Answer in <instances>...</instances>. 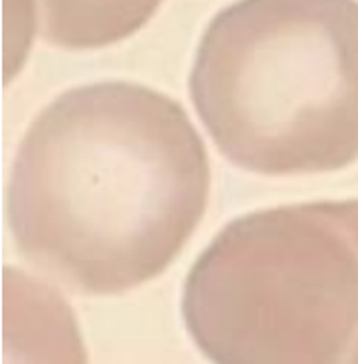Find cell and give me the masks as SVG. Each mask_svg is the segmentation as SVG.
<instances>
[{
	"label": "cell",
	"mask_w": 358,
	"mask_h": 364,
	"mask_svg": "<svg viewBox=\"0 0 358 364\" xmlns=\"http://www.w3.org/2000/svg\"><path fill=\"white\" fill-rule=\"evenodd\" d=\"M210 200V159L186 110L153 87L61 94L19 146L6 212L16 250L84 295L159 277Z\"/></svg>",
	"instance_id": "obj_1"
},
{
	"label": "cell",
	"mask_w": 358,
	"mask_h": 364,
	"mask_svg": "<svg viewBox=\"0 0 358 364\" xmlns=\"http://www.w3.org/2000/svg\"><path fill=\"white\" fill-rule=\"evenodd\" d=\"M189 94L244 171H326L358 149V9L350 0H238L201 37Z\"/></svg>",
	"instance_id": "obj_2"
},
{
	"label": "cell",
	"mask_w": 358,
	"mask_h": 364,
	"mask_svg": "<svg viewBox=\"0 0 358 364\" xmlns=\"http://www.w3.org/2000/svg\"><path fill=\"white\" fill-rule=\"evenodd\" d=\"M340 212L303 204L230 222L191 267L184 321L222 364L324 363L340 354L346 321Z\"/></svg>",
	"instance_id": "obj_3"
},
{
	"label": "cell",
	"mask_w": 358,
	"mask_h": 364,
	"mask_svg": "<svg viewBox=\"0 0 358 364\" xmlns=\"http://www.w3.org/2000/svg\"><path fill=\"white\" fill-rule=\"evenodd\" d=\"M163 0H39L41 35L63 49H100L135 35Z\"/></svg>",
	"instance_id": "obj_4"
}]
</instances>
